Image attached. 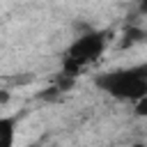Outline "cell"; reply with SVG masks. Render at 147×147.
Returning a JSON list of instances; mask_svg holds the SVG:
<instances>
[{
  "mask_svg": "<svg viewBox=\"0 0 147 147\" xmlns=\"http://www.w3.org/2000/svg\"><path fill=\"white\" fill-rule=\"evenodd\" d=\"M94 85L101 92H106V94H110L115 99L136 103L142 96H147V62L99 74L94 78Z\"/></svg>",
  "mask_w": 147,
  "mask_h": 147,
  "instance_id": "obj_1",
  "label": "cell"
},
{
  "mask_svg": "<svg viewBox=\"0 0 147 147\" xmlns=\"http://www.w3.org/2000/svg\"><path fill=\"white\" fill-rule=\"evenodd\" d=\"M106 39H108V32H101V30H87L83 32L64 53L62 57V74L76 78L85 67H90L92 62H96L103 51H106Z\"/></svg>",
  "mask_w": 147,
  "mask_h": 147,
  "instance_id": "obj_2",
  "label": "cell"
},
{
  "mask_svg": "<svg viewBox=\"0 0 147 147\" xmlns=\"http://www.w3.org/2000/svg\"><path fill=\"white\" fill-rule=\"evenodd\" d=\"M16 117H0V147H14Z\"/></svg>",
  "mask_w": 147,
  "mask_h": 147,
  "instance_id": "obj_3",
  "label": "cell"
},
{
  "mask_svg": "<svg viewBox=\"0 0 147 147\" xmlns=\"http://www.w3.org/2000/svg\"><path fill=\"white\" fill-rule=\"evenodd\" d=\"M138 41H147V30H142V28H136V25L126 28V32H124V39H122V48H126V46H133V44H138Z\"/></svg>",
  "mask_w": 147,
  "mask_h": 147,
  "instance_id": "obj_4",
  "label": "cell"
},
{
  "mask_svg": "<svg viewBox=\"0 0 147 147\" xmlns=\"http://www.w3.org/2000/svg\"><path fill=\"white\" fill-rule=\"evenodd\" d=\"M133 113H136L138 117H147V96H142L140 101H136V108H133Z\"/></svg>",
  "mask_w": 147,
  "mask_h": 147,
  "instance_id": "obj_5",
  "label": "cell"
},
{
  "mask_svg": "<svg viewBox=\"0 0 147 147\" xmlns=\"http://www.w3.org/2000/svg\"><path fill=\"white\" fill-rule=\"evenodd\" d=\"M140 11H147V2H145V5H142V7H140Z\"/></svg>",
  "mask_w": 147,
  "mask_h": 147,
  "instance_id": "obj_6",
  "label": "cell"
}]
</instances>
